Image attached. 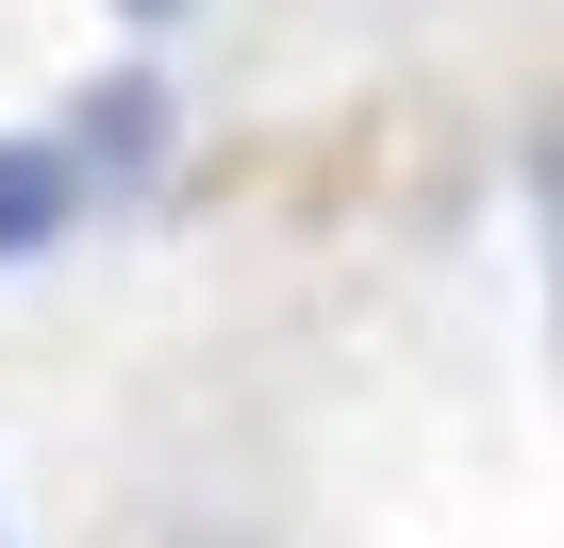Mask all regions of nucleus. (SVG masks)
<instances>
[{"label": "nucleus", "instance_id": "2", "mask_svg": "<svg viewBox=\"0 0 564 548\" xmlns=\"http://www.w3.org/2000/svg\"><path fill=\"white\" fill-rule=\"evenodd\" d=\"M531 233H547V316H564V117L531 133Z\"/></svg>", "mask_w": 564, "mask_h": 548}, {"label": "nucleus", "instance_id": "3", "mask_svg": "<svg viewBox=\"0 0 564 548\" xmlns=\"http://www.w3.org/2000/svg\"><path fill=\"white\" fill-rule=\"evenodd\" d=\"M117 18H183V0H117Z\"/></svg>", "mask_w": 564, "mask_h": 548}, {"label": "nucleus", "instance_id": "1", "mask_svg": "<svg viewBox=\"0 0 564 548\" xmlns=\"http://www.w3.org/2000/svg\"><path fill=\"white\" fill-rule=\"evenodd\" d=\"M67 216H84V150H51V133H0V266H34Z\"/></svg>", "mask_w": 564, "mask_h": 548}]
</instances>
